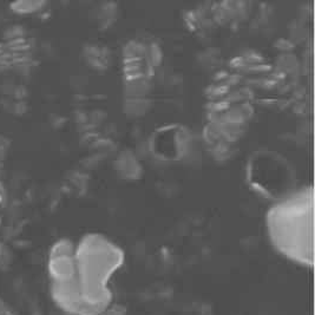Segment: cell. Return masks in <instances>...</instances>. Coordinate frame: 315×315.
<instances>
[{"mask_svg": "<svg viewBox=\"0 0 315 315\" xmlns=\"http://www.w3.org/2000/svg\"><path fill=\"white\" fill-rule=\"evenodd\" d=\"M46 2L40 1V0H20V1L12 2L11 7L12 11H14L18 14H31V13L40 11L44 7Z\"/></svg>", "mask_w": 315, "mask_h": 315, "instance_id": "277c9868", "label": "cell"}, {"mask_svg": "<svg viewBox=\"0 0 315 315\" xmlns=\"http://www.w3.org/2000/svg\"><path fill=\"white\" fill-rule=\"evenodd\" d=\"M268 241L282 258L303 268L314 266V189L304 186L282 195L265 215Z\"/></svg>", "mask_w": 315, "mask_h": 315, "instance_id": "6da1fadb", "label": "cell"}, {"mask_svg": "<svg viewBox=\"0 0 315 315\" xmlns=\"http://www.w3.org/2000/svg\"><path fill=\"white\" fill-rule=\"evenodd\" d=\"M77 284L92 315H103L113 301L110 282L123 267L125 253L113 240L87 233L74 245Z\"/></svg>", "mask_w": 315, "mask_h": 315, "instance_id": "7a4b0ae2", "label": "cell"}, {"mask_svg": "<svg viewBox=\"0 0 315 315\" xmlns=\"http://www.w3.org/2000/svg\"><path fill=\"white\" fill-rule=\"evenodd\" d=\"M74 245L69 239H59L51 246L46 266L48 292L65 315H92L78 288Z\"/></svg>", "mask_w": 315, "mask_h": 315, "instance_id": "3957f363", "label": "cell"}]
</instances>
